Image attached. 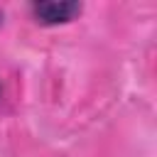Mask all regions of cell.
<instances>
[{
	"mask_svg": "<svg viewBox=\"0 0 157 157\" xmlns=\"http://www.w3.org/2000/svg\"><path fill=\"white\" fill-rule=\"evenodd\" d=\"M32 15L37 17V22L42 25H56V22H69L81 12L78 2H54V0H42V2H32L29 5Z\"/></svg>",
	"mask_w": 157,
	"mask_h": 157,
	"instance_id": "6da1fadb",
	"label": "cell"
},
{
	"mask_svg": "<svg viewBox=\"0 0 157 157\" xmlns=\"http://www.w3.org/2000/svg\"><path fill=\"white\" fill-rule=\"evenodd\" d=\"M0 22H2V12H0Z\"/></svg>",
	"mask_w": 157,
	"mask_h": 157,
	"instance_id": "7a4b0ae2",
	"label": "cell"
}]
</instances>
